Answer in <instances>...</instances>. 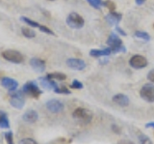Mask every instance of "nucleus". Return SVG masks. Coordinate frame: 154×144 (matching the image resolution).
<instances>
[{"label": "nucleus", "instance_id": "7c9ffc66", "mask_svg": "<svg viewBox=\"0 0 154 144\" xmlns=\"http://www.w3.org/2000/svg\"><path fill=\"white\" fill-rule=\"evenodd\" d=\"M146 78H147V79H148L149 81H150V83H153V84H154V69L148 72V74H147V75H146Z\"/></svg>", "mask_w": 154, "mask_h": 144}, {"label": "nucleus", "instance_id": "412c9836", "mask_svg": "<svg viewBox=\"0 0 154 144\" xmlns=\"http://www.w3.org/2000/svg\"><path fill=\"white\" fill-rule=\"evenodd\" d=\"M20 21H23V22H25L26 24H28L29 26H31V27H38V26H40V24L37 22V21H32V20H30L29 18H25V17H21L20 18Z\"/></svg>", "mask_w": 154, "mask_h": 144}, {"label": "nucleus", "instance_id": "cd10ccee", "mask_svg": "<svg viewBox=\"0 0 154 144\" xmlns=\"http://www.w3.org/2000/svg\"><path fill=\"white\" fill-rule=\"evenodd\" d=\"M38 28H40V30L43 33H45V34H48V35H52V36H54L55 35V33L53 32L50 28H48L46 26H43V25H40L38 26Z\"/></svg>", "mask_w": 154, "mask_h": 144}, {"label": "nucleus", "instance_id": "1a4fd4ad", "mask_svg": "<svg viewBox=\"0 0 154 144\" xmlns=\"http://www.w3.org/2000/svg\"><path fill=\"white\" fill-rule=\"evenodd\" d=\"M45 107H46V108L49 110L50 112L55 113V114L62 112L63 110H64V108H65L64 104H63L61 101L55 100V99L48 101V102L45 104Z\"/></svg>", "mask_w": 154, "mask_h": 144}, {"label": "nucleus", "instance_id": "f3484780", "mask_svg": "<svg viewBox=\"0 0 154 144\" xmlns=\"http://www.w3.org/2000/svg\"><path fill=\"white\" fill-rule=\"evenodd\" d=\"M110 54H112V50L110 47H106L103 50H91L90 51V55L95 57V58H99L102 56H109Z\"/></svg>", "mask_w": 154, "mask_h": 144}, {"label": "nucleus", "instance_id": "9d476101", "mask_svg": "<svg viewBox=\"0 0 154 144\" xmlns=\"http://www.w3.org/2000/svg\"><path fill=\"white\" fill-rule=\"evenodd\" d=\"M66 65L69 68L75 71H82L86 68V63L84 60L78 58H69L66 60Z\"/></svg>", "mask_w": 154, "mask_h": 144}, {"label": "nucleus", "instance_id": "c9c22d12", "mask_svg": "<svg viewBox=\"0 0 154 144\" xmlns=\"http://www.w3.org/2000/svg\"><path fill=\"white\" fill-rule=\"evenodd\" d=\"M5 116H7L6 112H4V111H2V110H0V121H1V120H2Z\"/></svg>", "mask_w": 154, "mask_h": 144}, {"label": "nucleus", "instance_id": "393cba45", "mask_svg": "<svg viewBox=\"0 0 154 144\" xmlns=\"http://www.w3.org/2000/svg\"><path fill=\"white\" fill-rule=\"evenodd\" d=\"M139 141L141 144H152V141L149 139L148 136L146 134H140L139 136Z\"/></svg>", "mask_w": 154, "mask_h": 144}, {"label": "nucleus", "instance_id": "e433bc0d", "mask_svg": "<svg viewBox=\"0 0 154 144\" xmlns=\"http://www.w3.org/2000/svg\"><path fill=\"white\" fill-rule=\"evenodd\" d=\"M3 78H4V73H3V72L0 71V79H2Z\"/></svg>", "mask_w": 154, "mask_h": 144}, {"label": "nucleus", "instance_id": "f03ea898", "mask_svg": "<svg viewBox=\"0 0 154 144\" xmlns=\"http://www.w3.org/2000/svg\"><path fill=\"white\" fill-rule=\"evenodd\" d=\"M72 116L74 119L78 120L79 122L83 124H89L91 119H93V113L90 110L84 107H77L73 112H72Z\"/></svg>", "mask_w": 154, "mask_h": 144}, {"label": "nucleus", "instance_id": "dca6fc26", "mask_svg": "<svg viewBox=\"0 0 154 144\" xmlns=\"http://www.w3.org/2000/svg\"><path fill=\"white\" fill-rule=\"evenodd\" d=\"M40 82L42 85L43 88H45L47 90H54L58 84L55 82L54 80L51 79V78H48L47 76H43V78H40Z\"/></svg>", "mask_w": 154, "mask_h": 144}, {"label": "nucleus", "instance_id": "2f4dec72", "mask_svg": "<svg viewBox=\"0 0 154 144\" xmlns=\"http://www.w3.org/2000/svg\"><path fill=\"white\" fill-rule=\"evenodd\" d=\"M118 144H135L133 141L129 140V139H120L118 141Z\"/></svg>", "mask_w": 154, "mask_h": 144}, {"label": "nucleus", "instance_id": "20e7f679", "mask_svg": "<svg viewBox=\"0 0 154 144\" xmlns=\"http://www.w3.org/2000/svg\"><path fill=\"white\" fill-rule=\"evenodd\" d=\"M66 24L69 25L70 28L73 29H80L84 26L85 21L79 14L77 13H70L66 18Z\"/></svg>", "mask_w": 154, "mask_h": 144}, {"label": "nucleus", "instance_id": "f8f14e48", "mask_svg": "<svg viewBox=\"0 0 154 144\" xmlns=\"http://www.w3.org/2000/svg\"><path fill=\"white\" fill-rule=\"evenodd\" d=\"M122 18V16L120 14L117 13V12H110L107 16H106L105 20L109 23V25L111 26H117L119 23L120 22Z\"/></svg>", "mask_w": 154, "mask_h": 144}, {"label": "nucleus", "instance_id": "5701e85b", "mask_svg": "<svg viewBox=\"0 0 154 144\" xmlns=\"http://www.w3.org/2000/svg\"><path fill=\"white\" fill-rule=\"evenodd\" d=\"M103 6L109 9L110 12H114L116 10V8H117L116 4L112 1V0H105V1H103Z\"/></svg>", "mask_w": 154, "mask_h": 144}, {"label": "nucleus", "instance_id": "2eb2a0df", "mask_svg": "<svg viewBox=\"0 0 154 144\" xmlns=\"http://www.w3.org/2000/svg\"><path fill=\"white\" fill-rule=\"evenodd\" d=\"M38 118V112L36 110H33V109L28 110V111H26L22 116L23 121H25L27 123H35V122H37Z\"/></svg>", "mask_w": 154, "mask_h": 144}, {"label": "nucleus", "instance_id": "39448f33", "mask_svg": "<svg viewBox=\"0 0 154 144\" xmlns=\"http://www.w3.org/2000/svg\"><path fill=\"white\" fill-rule=\"evenodd\" d=\"M22 92L25 95L29 96V97L35 99H38L42 95V90L38 88L37 83L34 82V81H29V82L24 84L22 88Z\"/></svg>", "mask_w": 154, "mask_h": 144}, {"label": "nucleus", "instance_id": "6ab92c4d", "mask_svg": "<svg viewBox=\"0 0 154 144\" xmlns=\"http://www.w3.org/2000/svg\"><path fill=\"white\" fill-rule=\"evenodd\" d=\"M21 33L24 37L28 38V39H32L36 36V32L34 31L33 29H30L28 27H22L21 28Z\"/></svg>", "mask_w": 154, "mask_h": 144}, {"label": "nucleus", "instance_id": "4468645a", "mask_svg": "<svg viewBox=\"0 0 154 144\" xmlns=\"http://www.w3.org/2000/svg\"><path fill=\"white\" fill-rule=\"evenodd\" d=\"M112 100L115 104H117L118 105H119V107H126L129 104V98L126 95L122 94V93L115 95Z\"/></svg>", "mask_w": 154, "mask_h": 144}, {"label": "nucleus", "instance_id": "f704fd0d", "mask_svg": "<svg viewBox=\"0 0 154 144\" xmlns=\"http://www.w3.org/2000/svg\"><path fill=\"white\" fill-rule=\"evenodd\" d=\"M146 1V0H135V2H136V4H137V5H139V6L143 5V4Z\"/></svg>", "mask_w": 154, "mask_h": 144}, {"label": "nucleus", "instance_id": "0eeeda50", "mask_svg": "<svg viewBox=\"0 0 154 144\" xmlns=\"http://www.w3.org/2000/svg\"><path fill=\"white\" fill-rule=\"evenodd\" d=\"M141 98L147 103H154V84L146 83L140 90Z\"/></svg>", "mask_w": 154, "mask_h": 144}, {"label": "nucleus", "instance_id": "aec40b11", "mask_svg": "<svg viewBox=\"0 0 154 144\" xmlns=\"http://www.w3.org/2000/svg\"><path fill=\"white\" fill-rule=\"evenodd\" d=\"M134 36L136 38H139V39H141L143 41H146V42H148L150 41V36H149L148 33L144 32V31H136L134 33Z\"/></svg>", "mask_w": 154, "mask_h": 144}, {"label": "nucleus", "instance_id": "b1692460", "mask_svg": "<svg viewBox=\"0 0 154 144\" xmlns=\"http://www.w3.org/2000/svg\"><path fill=\"white\" fill-rule=\"evenodd\" d=\"M54 92L58 94H70V91L66 86H59V85L54 89Z\"/></svg>", "mask_w": 154, "mask_h": 144}, {"label": "nucleus", "instance_id": "423d86ee", "mask_svg": "<svg viewBox=\"0 0 154 144\" xmlns=\"http://www.w3.org/2000/svg\"><path fill=\"white\" fill-rule=\"evenodd\" d=\"M10 104L13 107L17 109H22L24 104H25V100H24V93L22 91H17V92L11 93V99H10Z\"/></svg>", "mask_w": 154, "mask_h": 144}, {"label": "nucleus", "instance_id": "6e6552de", "mask_svg": "<svg viewBox=\"0 0 154 144\" xmlns=\"http://www.w3.org/2000/svg\"><path fill=\"white\" fill-rule=\"evenodd\" d=\"M147 64H148L147 59L144 56L140 55V54L133 55L129 60V65L135 70H141V69L146 68Z\"/></svg>", "mask_w": 154, "mask_h": 144}, {"label": "nucleus", "instance_id": "a878e982", "mask_svg": "<svg viewBox=\"0 0 154 144\" xmlns=\"http://www.w3.org/2000/svg\"><path fill=\"white\" fill-rule=\"evenodd\" d=\"M5 139H6L7 144H14V134H13V133L11 131L5 133Z\"/></svg>", "mask_w": 154, "mask_h": 144}, {"label": "nucleus", "instance_id": "a211bd4d", "mask_svg": "<svg viewBox=\"0 0 154 144\" xmlns=\"http://www.w3.org/2000/svg\"><path fill=\"white\" fill-rule=\"evenodd\" d=\"M46 76L48 78H51V79H56V80H65L66 79V75L65 74L63 73H58V72H56V73H50V74H47Z\"/></svg>", "mask_w": 154, "mask_h": 144}, {"label": "nucleus", "instance_id": "473e14b6", "mask_svg": "<svg viewBox=\"0 0 154 144\" xmlns=\"http://www.w3.org/2000/svg\"><path fill=\"white\" fill-rule=\"evenodd\" d=\"M116 31H118L119 34H120L122 36H126V33H125L122 28H120L119 26H116Z\"/></svg>", "mask_w": 154, "mask_h": 144}, {"label": "nucleus", "instance_id": "ddd939ff", "mask_svg": "<svg viewBox=\"0 0 154 144\" xmlns=\"http://www.w3.org/2000/svg\"><path fill=\"white\" fill-rule=\"evenodd\" d=\"M30 66L35 70L38 73H41V72H43L46 68V64L45 62L42 59L37 58V57H34L30 60Z\"/></svg>", "mask_w": 154, "mask_h": 144}, {"label": "nucleus", "instance_id": "7ed1b4c3", "mask_svg": "<svg viewBox=\"0 0 154 144\" xmlns=\"http://www.w3.org/2000/svg\"><path fill=\"white\" fill-rule=\"evenodd\" d=\"M2 57L9 62L14 64H20L24 61V56L21 52L14 50H6L2 52Z\"/></svg>", "mask_w": 154, "mask_h": 144}, {"label": "nucleus", "instance_id": "4c0bfd02", "mask_svg": "<svg viewBox=\"0 0 154 144\" xmlns=\"http://www.w3.org/2000/svg\"><path fill=\"white\" fill-rule=\"evenodd\" d=\"M49 1H54V0H49Z\"/></svg>", "mask_w": 154, "mask_h": 144}, {"label": "nucleus", "instance_id": "9b49d317", "mask_svg": "<svg viewBox=\"0 0 154 144\" xmlns=\"http://www.w3.org/2000/svg\"><path fill=\"white\" fill-rule=\"evenodd\" d=\"M1 84L4 88H6L9 90L10 92H13V91H16L18 87V82L14 78H8V76H4L1 79Z\"/></svg>", "mask_w": 154, "mask_h": 144}, {"label": "nucleus", "instance_id": "4be33fe9", "mask_svg": "<svg viewBox=\"0 0 154 144\" xmlns=\"http://www.w3.org/2000/svg\"><path fill=\"white\" fill-rule=\"evenodd\" d=\"M87 2H88L91 7H94V9H98V10L103 6L102 0H87Z\"/></svg>", "mask_w": 154, "mask_h": 144}, {"label": "nucleus", "instance_id": "f257e3e1", "mask_svg": "<svg viewBox=\"0 0 154 144\" xmlns=\"http://www.w3.org/2000/svg\"><path fill=\"white\" fill-rule=\"evenodd\" d=\"M107 45L109 46V47L112 50V53L116 54L118 52H125L126 51V49L122 44V39L116 34V33L112 32L110 34L108 40H107Z\"/></svg>", "mask_w": 154, "mask_h": 144}, {"label": "nucleus", "instance_id": "bb28decb", "mask_svg": "<svg viewBox=\"0 0 154 144\" xmlns=\"http://www.w3.org/2000/svg\"><path fill=\"white\" fill-rule=\"evenodd\" d=\"M70 87H71L72 89H82V88H83V83H82L81 81H79V80L74 79V80L71 82Z\"/></svg>", "mask_w": 154, "mask_h": 144}, {"label": "nucleus", "instance_id": "72a5a7b5", "mask_svg": "<svg viewBox=\"0 0 154 144\" xmlns=\"http://www.w3.org/2000/svg\"><path fill=\"white\" fill-rule=\"evenodd\" d=\"M146 128L147 129H154V122H149L146 125Z\"/></svg>", "mask_w": 154, "mask_h": 144}, {"label": "nucleus", "instance_id": "c756f323", "mask_svg": "<svg viewBox=\"0 0 154 144\" xmlns=\"http://www.w3.org/2000/svg\"><path fill=\"white\" fill-rule=\"evenodd\" d=\"M19 144H38V143L32 138H24L22 140H20Z\"/></svg>", "mask_w": 154, "mask_h": 144}, {"label": "nucleus", "instance_id": "c85d7f7f", "mask_svg": "<svg viewBox=\"0 0 154 144\" xmlns=\"http://www.w3.org/2000/svg\"><path fill=\"white\" fill-rule=\"evenodd\" d=\"M111 129H112V131L117 134H119L122 133V128H120L118 124H113L112 126H111Z\"/></svg>", "mask_w": 154, "mask_h": 144}]
</instances>
